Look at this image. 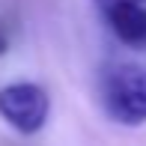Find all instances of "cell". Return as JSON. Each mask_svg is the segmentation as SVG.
Listing matches in <instances>:
<instances>
[{"instance_id": "cell-4", "label": "cell", "mask_w": 146, "mask_h": 146, "mask_svg": "<svg viewBox=\"0 0 146 146\" xmlns=\"http://www.w3.org/2000/svg\"><path fill=\"white\" fill-rule=\"evenodd\" d=\"M6 45H9V33H6V27L0 24V57L6 54Z\"/></svg>"}, {"instance_id": "cell-5", "label": "cell", "mask_w": 146, "mask_h": 146, "mask_svg": "<svg viewBox=\"0 0 146 146\" xmlns=\"http://www.w3.org/2000/svg\"><path fill=\"white\" fill-rule=\"evenodd\" d=\"M134 3H146V0H134Z\"/></svg>"}, {"instance_id": "cell-2", "label": "cell", "mask_w": 146, "mask_h": 146, "mask_svg": "<svg viewBox=\"0 0 146 146\" xmlns=\"http://www.w3.org/2000/svg\"><path fill=\"white\" fill-rule=\"evenodd\" d=\"M51 113V98L39 84L15 81L0 87V119L21 134H36L45 128Z\"/></svg>"}, {"instance_id": "cell-3", "label": "cell", "mask_w": 146, "mask_h": 146, "mask_svg": "<svg viewBox=\"0 0 146 146\" xmlns=\"http://www.w3.org/2000/svg\"><path fill=\"white\" fill-rule=\"evenodd\" d=\"M108 24L119 42L131 48H146V3L134 0H108Z\"/></svg>"}, {"instance_id": "cell-1", "label": "cell", "mask_w": 146, "mask_h": 146, "mask_svg": "<svg viewBox=\"0 0 146 146\" xmlns=\"http://www.w3.org/2000/svg\"><path fill=\"white\" fill-rule=\"evenodd\" d=\"M104 110L122 125L146 122V69L143 66H113L102 75Z\"/></svg>"}, {"instance_id": "cell-6", "label": "cell", "mask_w": 146, "mask_h": 146, "mask_svg": "<svg viewBox=\"0 0 146 146\" xmlns=\"http://www.w3.org/2000/svg\"><path fill=\"white\" fill-rule=\"evenodd\" d=\"M98 3H108V0H98Z\"/></svg>"}]
</instances>
